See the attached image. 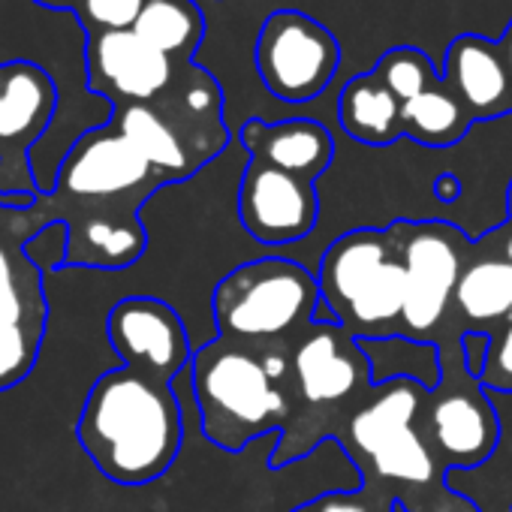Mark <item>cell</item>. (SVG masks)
Returning <instances> with one entry per match:
<instances>
[{
    "label": "cell",
    "instance_id": "obj_35",
    "mask_svg": "<svg viewBox=\"0 0 512 512\" xmlns=\"http://www.w3.org/2000/svg\"><path fill=\"white\" fill-rule=\"evenodd\" d=\"M509 214H512V193H509Z\"/></svg>",
    "mask_w": 512,
    "mask_h": 512
},
{
    "label": "cell",
    "instance_id": "obj_14",
    "mask_svg": "<svg viewBox=\"0 0 512 512\" xmlns=\"http://www.w3.org/2000/svg\"><path fill=\"white\" fill-rule=\"evenodd\" d=\"M290 374L308 404H341L362 386H371L368 359L356 338L338 323H311L299 338Z\"/></svg>",
    "mask_w": 512,
    "mask_h": 512
},
{
    "label": "cell",
    "instance_id": "obj_8",
    "mask_svg": "<svg viewBox=\"0 0 512 512\" xmlns=\"http://www.w3.org/2000/svg\"><path fill=\"white\" fill-rule=\"evenodd\" d=\"M253 61L272 97L308 103L332 85L341 67V46L317 19L299 10H275L256 37Z\"/></svg>",
    "mask_w": 512,
    "mask_h": 512
},
{
    "label": "cell",
    "instance_id": "obj_33",
    "mask_svg": "<svg viewBox=\"0 0 512 512\" xmlns=\"http://www.w3.org/2000/svg\"><path fill=\"white\" fill-rule=\"evenodd\" d=\"M503 256L512 263V232H509V235H506V241H503Z\"/></svg>",
    "mask_w": 512,
    "mask_h": 512
},
{
    "label": "cell",
    "instance_id": "obj_34",
    "mask_svg": "<svg viewBox=\"0 0 512 512\" xmlns=\"http://www.w3.org/2000/svg\"><path fill=\"white\" fill-rule=\"evenodd\" d=\"M392 512H416V509H407L404 503H395V509H392Z\"/></svg>",
    "mask_w": 512,
    "mask_h": 512
},
{
    "label": "cell",
    "instance_id": "obj_25",
    "mask_svg": "<svg viewBox=\"0 0 512 512\" xmlns=\"http://www.w3.org/2000/svg\"><path fill=\"white\" fill-rule=\"evenodd\" d=\"M374 73L386 82V88L401 100V106L419 94H425L428 88H434L440 82L437 67L431 64V58L413 46H398L389 49L377 64Z\"/></svg>",
    "mask_w": 512,
    "mask_h": 512
},
{
    "label": "cell",
    "instance_id": "obj_12",
    "mask_svg": "<svg viewBox=\"0 0 512 512\" xmlns=\"http://www.w3.org/2000/svg\"><path fill=\"white\" fill-rule=\"evenodd\" d=\"M106 338L121 365L178 380L193 362V344L181 314L154 296H127L106 317Z\"/></svg>",
    "mask_w": 512,
    "mask_h": 512
},
{
    "label": "cell",
    "instance_id": "obj_27",
    "mask_svg": "<svg viewBox=\"0 0 512 512\" xmlns=\"http://www.w3.org/2000/svg\"><path fill=\"white\" fill-rule=\"evenodd\" d=\"M479 383L488 395H512V317L491 335V353Z\"/></svg>",
    "mask_w": 512,
    "mask_h": 512
},
{
    "label": "cell",
    "instance_id": "obj_19",
    "mask_svg": "<svg viewBox=\"0 0 512 512\" xmlns=\"http://www.w3.org/2000/svg\"><path fill=\"white\" fill-rule=\"evenodd\" d=\"M109 121L151 160V166L157 172L166 175L169 184L184 181L199 169V160L190 154V148L181 142V136L166 124V118L151 103L112 109Z\"/></svg>",
    "mask_w": 512,
    "mask_h": 512
},
{
    "label": "cell",
    "instance_id": "obj_21",
    "mask_svg": "<svg viewBox=\"0 0 512 512\" xmlns=\"http://www.w3.org/2000/svg\"><path fill=\"white\" fill-rule=\"evenodd\" d=\"M133 34L175 64H190L205 40V16L196 0H148Z\"/></svg>",
    "mask_w": 512,
    "mask_h": 512
},
{
    "label": "cell",
    "instance_id": "obj_4",
    "mask_svg": "<svg viewBox=\"0 0 512 512\" xmlns=\"http://www.w3.org/2000/svg\"><path fill=\"white\" fill-rule=\"evenodd\" d=\"M187 371L202 431L226 452L275 434L293 413L287 392L266 371L263 356H253L238 341L214 338L202 344Z\"/></svg>",
    "mask_w": 512,
    "mask_h": 512
},
{
    "label": "cell",
    "instance_id": "obj_20",
    "mask_svg": "<svg viewBox=\"0 0 512 512\" xmlns=\"http://www.w3.org/2000/svg\"><path fill=\"white\" fill-rule=\"evenodd\" d=\"M356 344L368 359L371 386L389 380H413L434 392L443 383V353L431 341H416L395 332L383 338H356Z\"/></svg>",
    "mask_w": 512,
    "mask_h": 512
},
{
    "label": "cell",
    "instance_id": "obj_6",
    "mask_svg": "<svg viewBox=\"0 0 512 512\" xmlns=\"http://www.w3.org/2000/svg\"><path fill=\"white\" fill-rule=\"evenodd\" d=\"M40 232L28 208L0 202V392L34 374L49 329L46 269L28 253Z\"/></svg>",
    "mask_w": 512,
    "mask_h": 512
},
{
    "label": "cell",
    "instance_id": "obj_30",
    "mask_svg": "<svg viewBox=\"0 0 512 512\" xmlns=\"http://www.w3.org/2000/svg\"><path fill=\"white\" fill-rule=\"evenodd\" d=\"M434 193H437V199H440V202H455V199L461 196V181H458L452 172H446V175H440V178H437Z\"/></svg>",
    "mask_w": 512,
    "mask_h": 512
},
{
    "label": "cell",
    "instance_id": "obj_31",
    "mask_svg": "<svg viewBox=\"0 0 512 512\" xmlns=\"http://www.w3.org/2000/svg\"><path fill=\"white\" fill-rule=\"evenodd\" d=\"M497 46H500V55H503V61H506V67H509V76H512V22L506 25V31H503V37L497 40Z\"/></svg>",
    "mask_w": 512,
    "mask_h": 512
},
{
    "label": "cell",
    "instance_id": "obj_23",
    "mask_svg": "<svg viewBox=\"0 0 512 512\" xmlns=\"http://www.w3.org/2000/svg\"><path fill=\"white\" fill-rule=\"evenodd\" d=\"M455 305L470 323H503L512 317V263L506 256L470 263L458 278Z\"/></svg>",
    "mask_w": 512,
    "mask_h": 512
},
{
    "label": "cell",
    "instance_id": "obj_13",
    "mask_svg": "<svg viewBox=\"0 0 512 512\" xmlns=\"http://www.w3.org/2000/svg\"><path fill=\"white\" fill-rule=\"evenodd\" d=\"M181 64L151 49L133 31L100 34L85 43L88 91L103 97L112 109L160 100Z\"/></svg>",
    "mask_w": 512,
    "mask_h": 512
},
{
    "label": "cell",
    "instance_id": "obj_24",
    "mask_svg": "<svg viewBox=\"0 0 512 512\" xmlns=\"http://www.w3.org/2000/svg\"><path fill=\"white\" fill-rule=\"evenodd\" d=\"M371 470L383 482H401V485H428L437 476V455L431 443L416 431H404L401 437L389 440L383 449H377L371 458Z\"/></svg>",
    "mask_w": 512,
    "mask_h": 512
},
{
    "label": "cell",
    "instance_id": "obj_10",
    "mask_svg": "<svg viewBox=\"0 0 512 512\" xmlns=\"http://www.w3.org/2000/svg\"><path fill=\"white\" fill-rule=\"evenodd\" d=\"M398 229L404 232L398 250L407 275L401 335L422 341L440 326L455 299L461 278L458 235L446 223H398Z\"/></svg>",
    "mask_w": 512,
    "mask_h": 512
},
{
    "label": "cell",
    "instance_id": "obj_2",
    "mask_svg": "<svg viewBox=\"0 0 512 512\" xmlns=\"http://www.w3.org/2000/svg\"><path fill=\"white\" fill-rule=\"evenodd\" d=\"M82 452L115 485L160 479L184 443V416L172 380L118 365L94 380L76 422Z\"/></svg>",
    "mask_w": 512,
    "mask_h": 512
},
{
    "label": "cell",
    "instance_id": "obj_29",
    "mask_svg": "<svg viewBox=\"0 0 512 512\" xmlns=\"http://www.w3.org/2000/svg\"><path fill=\"white\" fill-rule=\"evenodd\" d=\"M293 512H371V506L356 491H347V494L332 491V494H323V497H314V500L302 503Z\"/></svg>",
    "mask_w": 512,
    "mask_h": 512
},
{
    "label": "cell",
    "instance_id": "obj_32",
    "mask_svg": "<svg viewBox=\"0 0 512 512\" xmlns=\"http://www.w3.org/2000/svg\"><path fill=\"white\" fill-rule=\"evenodd\" d=\"M34 4L46 7V10H76L79 7V0H34Z\"/></svg>",
    "mask_w": 512,
    "mask_h": 512
},
{
    "label": "cell",
    "instance_id": "obj_1",
    "mask_svg": "<svg viewBox=\"0 0 512 512\" xmlns=\"http://www.w3.org/2000/svg\"><path fill=\"white\" fill-rule=\"evenodd\" d=\"M166 184V175L106 121L73 139L52 193H40L28 211L43 229L49 223L70 229L64 269L121 272L145 253L148 232L139 211Z\"/></svg>",
    "mask_w": 512,
    "mask_h": 512
},
{
    "label": "cell",
    "instance_id": "obj_16",
    "mask_svg": "<svg viewBox=\"0 0 512 512\" xmlns=\"http://www.w3.org/2000/svg\"><path fill=\"white\" fill-rule=\"evenodd\" d=\"M238 139L247 151V160H263L275 169H284L314 184L335 160L332 133L311 118H290L278 124L250 118L241 127Z\"/></svg>",
    "mask_w": 512,
    "mask_h": 512
},
{
    "label": "cell",
    "instance_id": "obj_9",
    "mask_svg": "<svg viewBox=\"0 0 512 512\" xmlns=\"http://www.w3.org/2000/svg\"><path fill=\"white\" fill-rule=\"evenodd\" d=\"M464 368V356L458 374ZM443 365V383L428 392V443L440 464L449 470H476L482 467L500 440V419L494 413L491 395L476 377L464 371V380Z\"/></svg>",
    "mask_w": 512,
    "mask_h": 512
},
{
    "label": "cell",
    "instance_id": "obj_3",
    "mask_svg": "<svg viewBox=\"0 0 512 512\" xmlns=\"http://www.w3.org/2000/svg\"><path fill=\"white\" fill-rule=\"evenodd\" d=\"M317 323H338L353 338H383L404 317L407 275L401 250L383 229L335 238L317 269Z\"/></svg>",
    "mask_w": 512,
    "mask_h": 512
},
{
    "label": "cell",
    "instance_id": "obj_18",
    "mask_svg": "<svg viewBox=\"0 0 512 512\" xmlns=\"http://www.w3.org/2000/svg\"><path fill=\"white\" fill-rule=\"evenodd\" d=\"M338 118L347 136L362 145H389L404 136L401 100L386 88V82L371 70L350 79L338 100Z\"/></svg>",
    "mask_w": 512,
    "mask_h": 512
},
{
    "label": "cell",
    "instance_id": "obj_17",
    "mask_svg": "<svg viewBox=\"0 0 512 512\" xmlns=\"http://www.w3.org/2000/svg\"><path fill=\"white\" fill-rule=\"evenodd\" d=\"M425 404H428V389H422L413 380H389L371 386V398H365V404L350 416L347 425L350 446L362 458H371L389 440L416 428V419L419 413H425Z\"/></svg>",
    "mask_w": 512,
    "mask_h": 512
},
{
    "label": "cell",
    "instance_id": "obj_26",
    "mask_svg": "<svg viewBox=\"0 0 512 512\" xmlns=\"http://www.w3.org/2000/svg\"><path fill=\"white\" fill-rule=\"evenodd\" d=\"M148 0H79L73 16L79 19L82 31L91 37L115 34V31H133L136 19L142 16Z\"/></svg>",
    "mask_w": 512,
    "mask_h": 512
},
{
    "label": "cell",
    "instance_id": "obj_28",
    "mask_svg": "<svg viewBox=\"0 0 512 512\" xmlns=\"http://www.w3.org/2000/svg\"><path fill=\"white\" fill-rule=\"evenodd\" d=\"M461 356H464V368L470 377H482L485 371V362H488V353H491V335L488 332H479V329H470L461 335Z\"/></svg>",
    "mask_w": 512,
    "mask_h": 512
},
{
    "label": "cell",
    "instance_id": "obj_5",
    "mask_svg": "<svg viewBox=\"0 0 512 512\" xmlns=\"http://www.w3.org/2000/svg\"><path fill=\"white\" fill-rule=\"evenodd\" d=\"M320 284L302 263L263 256L235 266L211 293V314L220 338L278 341L314 323Z\"/></svg>",
    "mask_w": 512,
    "mask_h": 512
},
{
    "label": "cell",
    "instance_id": "obj_22",
    "mask_svg": "<svg viewBox=\"0 0 512 512\" xmlns=\"http://www.w3.org/2000/svg\"><path fill=\"white\" fill-rule=\"evenodd\" d=\"M473 118L464 109V103L446 88V82L440 79L434 88H428L425 94L407 100L401 106V127L404 136L416 139L419 145L428 148H449L458 139L467 136Z\"/></svg>",
    "mask_w": 512,
    "mask_h": 512
},
{
    "label": "cell",
    "instance_id": "obj_7",
    "mask_svg": "<svg viewBox=\"0 0 512 512\" xmlns=\"http://www.w3.org/2000/svg\"><path fill=\"white\" fill-rule=\"evenodd\" d=\"M58 112V85L34 61L0 64V202L31 208L40 196L31 154Z\"/></svg>",
    "mask_w": 512,
    "mask_h": 512
},
{
    "label": "cell",
    "instance_id": "obj_11",
    "mask_svg": "<svg viewBox=\"0 0 512 512\" xmlns=\"http://www.w3.org/2000/svg\"><path fill=\"white\" fill-rule=\"evenodd\" d=\"M235 208L244 232L266 247H284L308 238L320 220V196L314 181L275 169L263 160H247L238 181Z\"/></svg>",
    "mask_w": 512,
    "mask_h": 512
},
{
    "label": "cell",
    "instance_id": "obj_15",
    "mask_svg": "<svg viewBox=\"0 0 512 512\" xmlns=\"http://www.w3.org/2000/svg\"><path fill=\"white\" fill-rule=\"evenodd\" d=\"M440 79L464 103L473 121L494 118L509 109L512 76L500 55V46L485 37L476 34L455 37L446 49Z\"/></svg>",
    "mask_w": 512,
    "mask_h": 512
}]
</instances>
